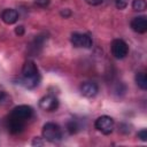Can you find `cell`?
Returning a JSON list of instances; mask_svg holds the SVG:
<instances>
[{"label": "cell", "instance_id": "obj_20", "mask_svg": "<svg viewBox=\"0 0 147 147\" xmlns=\"http://www.w3.org/2000/svg\"><path fill=\"white\" fill-rule=\"evenodd\" d=\"M88 5H91V6H98V5H100L103 0H85Z\"/></svg>", "mask_w": 147, "mask_h": 147}, {"label": "cell", "instance_id": "obj_6", "mask_svg": "<svg viewBox=\"0 0 147 147\" xmlns=\"http://www.w3.org/2000/svg\"><path fill=\"white\" fill-rule=\"evenodd\" d=\"M110 49H111L113 56L116 57V59H118V60L124 59L127 55V53H129V46L122 39H115V40H113L111 46H110Z\"/></svg>", "mask_w": 147, "mask_h": 147}, {"label": "cell", "instance_id": "obj_12", "mask_svg": "<svg viewBox=\"0 0 147 147\" xmlns=\"http://www.w3.org/2000/svg\"><path fill=\"white\" fill-rule=\"evenodd\" d=\"M136 83H137V85H138L141 90H146V88H147V78H146V74H145V72H137V75H136Z\"/></svg>", "mask_w": 147, "mask_h": 147}, {"label": "cell", "instance_id": "obj_4", "mask_svg": "<svg viewBox=\"0 0 147 147\" xmlns=\"http://www.w3.org/2000/svg\"><path fill=\"white\" fill-rule=\"evenodd\" d=\"M94 126L99 132H101L103 134H110L114 130L115 122L110 116L103 115V116H100L95 119Z\"/></svg>", "mask_w": 147, "mask_h": 147}, {"label": "cell", "instance_id": "obj_3", "mask_svg": "<svg viewBox=\"0 0 147 147\" xmlns=\"http://www.w3.org/2000/svg\"><path fill=\"white\" fill-rule=\"evenodd\" d=\"M33 115V109L28 106V105H21V106H17L15 107L8 117H11V118H15V119H18V121H22V122H28Z\"/></svg>", "mask_w": 147, "mask_h": 147}, {"label": "cell", "instance_id": "obj_11", "mask_svg": "<svg viewBox=\"0 0 147 147\" xmlns=\"http://www.w3.org/2000/svg\"><path fill=\"white\" fill-rule=\"evenodd\" d=\"M1 20L8 25L14 24V23H16L18 21V13H17V10H15L13 8H7V9H5L2 11Z\"/></svg>", "mask_w": 147, "mask_h": 147}, {"label": "cell", "instance_id": "obj_10", "mask_svg": "<svg viewBox=\"0 0 147 147\" xmlns=\"http://www.w3.org/2000/svg\"><path fill=\"white\" fill-rule=\"evenodd\" d=\"M7 127H8V131L10 133L17 134V133H21L24 130L25 122H22V121H18V119L8 117V119H7Z\"/></svg>", "mask_w": 147, "mask_h": 147}, {"label": "cell", "instance_id": "obj_21", "mask_svg": "<svg viewBox=\"0 0 147 147\" xmlns=\"http://www.w3.org/2000/svg\"><path fill=\"white\" fill-rule=\"evenodd\" d=\"M42 144H44V142H42V141L40 140V138H38V137H36V138L33 139V141H32V145H33V146H36V145L38 146V145H42Z\"/></svg>", "mask_w": 147, "mask_h": 147}, {"label": "cell", "instance_id": "obj_9", "mask_svg": "<svg viewBox=\"0 0 147 147\" xmlns=\"http://www.w3.org/2000/svg\"><path fill=\"white\" fill-rule=\"evenodd\" d=\"M98 85L93 82H84L80 85V93L86 98H94L98 94Z\"/></svg>", "mask_w": 147, "mask_h": 147}, {"label": "cell", "instance_id": "obj_5", "mask_svg": "<svg viewBox=\"0 0 147 147\" xmlns=\"http://www.w3.org/2000/svg\"><path fill=\"white\" fill-rule=\"evenodd\" d=\"M70 41L75 47L78 48H91L93 45L92 38L87 33H80V32L71 33Z\"/></svg>", "mask_w": 147, "mask_h": 147}, {"label": "cell", "instance_id": "obj_18", "mask_svg": "<svg viewBox=\"0 0 147 147\" xmlns=\"http://www.w3.org/2000/svg\"><path fill=\"white\" fill-rule=\"evenodd\" d=\"M15 33H16L18 37L23 36V34H24V26H23V25H18V26H16V28H15Z\"/></svg>", "mask_w": 147, "mask_h": 147}, {"label": "cell", "instance_id": "obj_8", "mask_svg": "<svg viewBox=\"0 0 147 147\" xmlns=\"http://www.w3.org/2000/svg\"><path fill=\"white\" fill-rule=\"evenodd\" d=\"M131 28L137 33H145L147 31V18L146 16H137L131 21Z\"/></svg>", "mask_w": 147, "mask_h": 147}, {"label": "cell", "instance_id": "obj_16", "mask_svg": "<svg viewBox=\"0 0 147 147\" xmlns=\"http://www.w3.org/2000/svg\"><path fill=\"white\" fill-rule=\"evenodd\" d=\"M138 138L141 141H147V130L146 129H142L141 131H139L138 132Z\"/></svg>", "mask_w": 147, "mask_h": 147}, {"label": "cell", "instance_id": "obj_13", "mask_svg": "<svg viewBox=\"0 0 147 147\" xmlns=\"http://www.w3.org/2000/svg\"><path fill=\"white\" fill-rule=\"evenodd\" d=\"M147 7L146 0H133L132 1V8L136 11H144Z\"/></svg>", "mask_w": 147, "mask_h": 147}, {"label": "cell", "instance_id": "obj_2", "mask_svg": "<svg viewBox=\"0 0 147 147\" xmlns=\"http://www.w3.org/2000/svg\"><path fill=\"white\" fill-rule=\"evenodd\" d=\"M42 138L49 142H56V141L61 140V138H62L61 127L53 122L46 123L42 126Z\"/></svg>", "mask_w": 147, "mask_h": 147}, {"label": "cell", "instance_id": "obj_19", "mask_svg": "<svg viewBox=\"0 0 147 147\" xmlns=\"http://www.w3.org/2000/svg\"><path fill=\"white\" fill-rule=\"evenodd\" d=\"M60 14H61V16H62V17L67 18V17H69V16L71 15V11H70V9H62Z\"/></svg>", "mask_w": 147, "mask_h": 147}, {"label": "cell", "instance_id": "obj_17", "mask_svg": "<svg viewBox=\"0 0 147 147\" xmlns=\"http://www.w3.org/2000/svg\"><path fill=\"white\" fill-rule=\"evenodd\" d=\"M49 2H51V0H34V3L39 7H41V8L47 7L49 5Z\"/></svg>", "mask_w": 147, "mask_h": 147}, {"label": "cell", "instance_id": "obj_14", "mask_svg": "<svg viewBox=\"0 0 147 147\" xmlns=\"http://www.w3.org/2000/svg\"><path fill=\"white\" fill-rule=\"evenodd\" d=\"M67 130H68V132H69L70 134H74V133L78 132L79 125H78V123H77L75 119H71V121H69V122L67 123Z\"/></svg>", "mask_w": 147, "mask_h": 147}, {"label": "cell", "instance_id": "obj_7", "mask_svg": "<svg viewBox=\"0 0 147 147\" xmlns=\"http://www.w3.org/2000/svg\"><path fill=\"white\" fill-rule=\"evenodd\" d=\"M39 107L45 111H54L59 107V100L52 94L45 95L39 100Z\"/></svg>", "mask_w": 147, "mask_h": 147}, {"label": "cell", "instance_id": "obj_1", "mask_svg": "<svg viewBox=\"0 0 147 147\" xmlns=\"http://www.w3.org/2000/svg\"><path fill=\"white\" fill-rule=\"evenodd\" d=\"M39 80L40 75L36 63L31 60L25 61L22 67V84L26 88H34L38 86Z\"/></svg>", "mask_w": 147, "mask_h": 147}, {"label": "cell", "instance_id": "obj_15", "mask_svg": "<svg viewBox=\"0 0 147 147\" xmlns=\"http://www.w3.org/2000/svg\"><path fill=\"white\" fill-rule=\"evenodd\" d=\"M127 3H129V0H115V6H116V8L119 9V10L126 8Z\"/></svg>", "mask_w": 147, "mask_h": 147}]
</instances>
